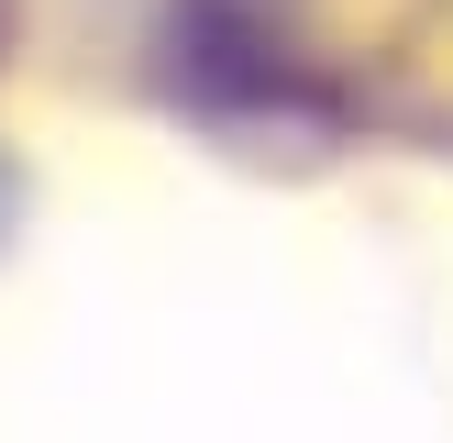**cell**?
I'll use <instances>...</instances> for the list:
<instances>
[{"mask_svg": "<svg viewBox=\"0 0 453 443\" xmlns=\"http://www.w3.org/2000/svg\"><path fill=\"white\" fill-rule=\"evenodd\" d=\"M0 34H12V0H0Z\"/></svg>", "mask_w": 453, "mask_h": 443, "instance_id": "cell-1", "label": "cell"}]
</instances>
